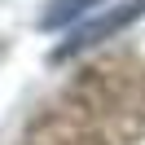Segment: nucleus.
I'll use <instances>...</instances> for the list:
<instances>
[{
  "label": "nucleus",
  "mask_w": 145,
  "mask_h": 145,
  "mask_svg": "<svg viewBox=\"0 0 145 145\" xmlns=\"http://www.w3.org/2000/svg\"><path fill=\"white\" fill-rule=\"evenodd\" d=\"M145 13V0H123L119 9H110V13H101V18H92V22H84L79 31H75L66 44H57V62L62 57H71V53H79V48H88V44H97V40H110V35H119L123 27H132L136 18Z\"/></svg>",
  "instance_id": "nucleus-1"
},
{
  "label": "nucleus",
  "mask_w": 145,
  "mask_h": 145,
  "mask_svg": "<svg viewBox=\"0 0 145 145\" xmlns=\"http://www.w3.org/2000/svg\"><path fill=\"white\" fill-rule=\"evenodd\" d=\"M92 5H101V0H48V9L40 13V27L57 31V27H66V22H75L79 13H88Z\"/></svg>",
  "instance_id": "nucleus-2"
}]
</instances>
